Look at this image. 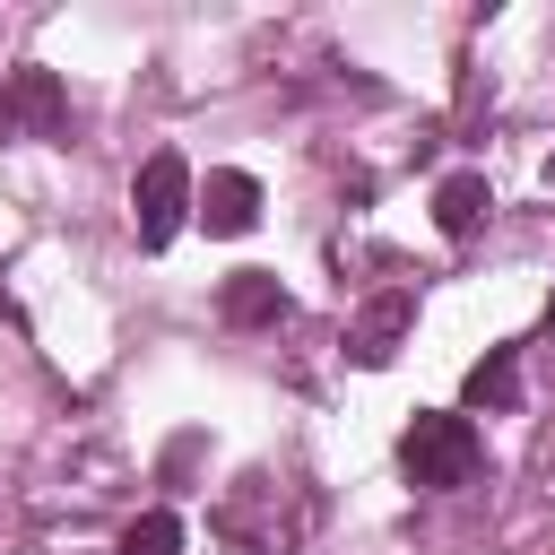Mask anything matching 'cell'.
<instances>
[{"instance_id": "30bf717a", "label": "cell", "mask_w": 555, "mask_h": 555, "mask_svg": "<svg viewBox=\"0 0 555 555\" xmlns=\"http://www.w3.org/2000/svg\"><path fill=\"white\" fill-rule=\"evenodd\" d=\"M546 321H555V312H546Z\"/></svg>"}, {"instance_id": "9c48e42d", "label": "cell", "mask_w": 555, "mask_h": 555, "mask_svg": "<svg viewBox=\"0 0 555 555\" xmlns=\"http://www.w3.org/2000/svg\"><path fill=\"white\" fill-rule=\"evenodd\" d=\"M121 555H182V520L173 512H139L121 529Z\"/></svg>"}, {"instance_id": "6da1fadb", "label": "cell", "mask_w": 555, "mask_h": 555, "mask_svg": "<svg viewBox=\"0 0 555 555\" xmlns=\"http://www.w3.org/2000/svg\"><path fill=\"white\" fill-rule=\"evenodd\" d=\"M399 460H408V477L416 486H468L477 468H486V442H477V425L468 416H442V408H425V416H408V434H399Z\"/></svg>"}, {"instance_id": "3957f363", "label": "cell", "mask_w": 555, "mask_h": 555, "mask_svg": "<svg viewBox=\"0 0 555 555\" xmlns=\"http://www.w3.org/2000/svg\"><path fill=\"white\" fill-rule=\"evenodd\" d=\"M69 130V95L52 69H9L0 78V139H61Z\"/></svg>"}, {"instance_id": "52a82bcc", "label": "cell", "mask_w": 555, "mask_h": 555, "mask_svg": "<svg viewBox=\"0 0 555 555\" xmlns=\"http://www.w3.org/2000/svg\"><path fill=\"white\" fill-rule=\"evenodd\" d=\"M225 321H243V330L286 321V286H278L269 269H234V278H225Z\"/></svg>"}, {"instance_id": "277c9868", "label": "cell", "mask_w": 555, "mask_h": 555, "mask_svg": "<svg viewBox=\"0 0 555 555\" xmlns=\"http://www.w3.org/2000/svg\"><path fill=\"white\" fill-rule=\"evenodd\" d=\"M408 321H416V295H408V286H390V295H373V304L356 312V330H347V347H356V364H390V356H399V338H408Z\"/></svg>"}, {"instance_id": "5b68a950", "label": "cell", "mask_w": 555, "mask_h": 555, "mask_svg": "<svg viewBox=\"0 0 555 555\" xmlns=\"http://www.w3.org/2000/svg\"><path fill=\"white\" fill-rule=\"evenodd\" d=\"M199 225H208V234H251V225H260V182H251V173H208Z\"/></svg>"}, {"instance_id": "7a4b0ae2", "label": "cell", "mask_w": 555, "mask_h": 555, "mask_svg": "<svg viewBox=\"0 0 555 555\" xmlns=\"http://www.w3.org/2000/svg\"><path fill=\"white\" fill-rule=\"evenodd\" d=\"M199 199H191V165L173 156V147H156L147 165H139V182H130V225H139V251H165L173 234H182V217H191Z\"/></svg>"}, {"instance_id": "ba28073f", "label": "cell", "mask_w": 555, "mask_h": 555, "mask_svg": "<svg viewBox=\"0 0 555 555\" xmlns=\"http://www.w3.org/2000/svg\"><path fill=\"white\" fill-rule=\"evenodd\" d=\"M512 399H520V356H512V347L477 356V364H468V408H512Z\"/></svg>"}, {"instance_id": "8992f818", "label": "cell", "mask_w": 555, "mask_h": 555, "mask_svg": "<svg viewBox=\"0 0 555 555\" xmlns=\"http://www.w3.org/2000/svg\"><path fill=\"white\" fill-rule=\"evenodd\" d=\"M486 208H494V191H486V173H451V182L434 191V225H442L451 243H468V234L486 225Z\"/></svg>"}]
</instances>
